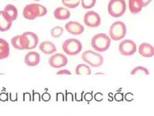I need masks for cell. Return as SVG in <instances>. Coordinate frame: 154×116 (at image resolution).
I'll list each match as a JSON object with an SVG mask.
<instances>
[{"label":"cell","instance_id":"6da1fadb","mask_svg":"<svg viewBox=\"0 0 154 116\" xmlns=\"http://www.w3.org/2000/svg\"><path fill=\"white\" fill-rule=\"evenodd\" d=\"M46 8L40 4H30L25 6L23 10L24 18L30 20H35L36 17H43L47 14Z\"/></svg>","mask_w":154,"mask_h":116},{"label":"cell","instance_id":"7a4b0ae2","mask_svg":"<svg viewBox=\"0 0 154 116\" xmlns=\"http://www.w3.org/2000/svg\"><path fill=\"white\" fill-rule=\"evenodd\" d=\"M110 38L104 33H99L94 36L91 40L92 47L99 52H104L110 47Z\"/></svg>","mask_w":154,"mask_h":116},{"label":"cell","instance_id":"3957f363","mask_svg":"<svg viewBox=\"0 0 154 116\" xmlns=\"http://www.w3.org/2000/svg\"><path fill=\"white\" fill-rule=\"evenodd\" d=\"M83 49L82 43L77 39H68L62 44V49L66 54L71 56L78 55Z\"/></svg>","mask_w":154,"mask_h":116},{"label":"cell","instance_id":"277c9868","mask_svg":"<svg viewBox=\"0 0 154 116\" xmlns=\"http://www.w3.org/2000/svg\"><path fill=\"white\" fill-rule=\"evenodd\" d=\"M126 10L125 0H110L108 4L109 14L115 18L122 16Z\"/></svg>","mask_w":154,"mask_h":116},{"label":"cell","instance_id":"5b68a950","mask_svg":"<svg viewBox=\"0 0 154 116\" xmlns=\"http://www.w3.org/2000/svg\"><path fill=\"white\" fill-rule=\"evenodd\" d=\"M82 60L94 68H98L104 63V58L102 55L93 50H86L82 55Z\"/></svg>","mask_w":154,"mask_h":116},{"label":"cell","instance_id":"8992f818","mask_svg":"<svg viewBox=\"0 0 154 116\" xmlns=\"http://www.w3.org/2000/svg\"><path fill=\"white\" fill-rule=\"evenodd\" d=\"M126 31L125 24L122 22L117 21L111 25L109 30V35L112 40L119 41L125 36Z\"/></svg>","mask_w":154,"mask_h":116},{"label":"cell","instance_id":"52a82bcc","mask_svg":"<svg viewBox=\"0 0 154 116\" xmlns=\"http://www.w3.org/2000/svg\"><path fill=\"white\" fill-rule=\"evenodd\" d=\"M120 54L125 56H130L135 54L136 52V43L130 40H125L120 43L119 46Z\"/></svg>","mask_w":154,"mask_h":116},{"label":"cell","instance_id":"ba28073f","mask_svg":"<svg viewBox=\"0 0 154 116\" xmlns=\"http://www.w3.org/2000/svg\"><path fill=\"white\" fill-rule=\"evenodd\" d=\"M83 21L85 24L88 27L96 28L100 25L101 19L97 12L91 10L86 13L84 16Z\"/></svg>","mask_w":154,"mask_h":116},{"label":"cell","instance_id":"9c48e42d","mask_svg":"<svg viewBox=\"0 0 154 116\" xmlns=\"http://www.w3.org/2000/svg\"><path fill=\"white\" fill-rule=\"evenodd\" d=\"M48 62L51 67L54 68H60L67 65L68 59L65 55L58 53L51 56Z\"/></svg>","mask_w":154,"mask_h":116},{"label":"cell","instance_id":"30bf717a","mask_svg":"<svg viewBox=\"0 0 154 116\" xmlns=\"http://www.w3.org/2000/svg\"><path fill=\"white\" fill-rule=\"evenodd\" d=\"M11 44L15 49L18 50H28L29 41L27 37L23 34L17 35L12 38Z\"/></svg>","mask_w":154,"mask_h":116},{"label":"cell","instance_id":"8fae6325","mask_svg":"<svg viewBox=\"0 0 154 116\" xmlns=\"http://www.w3.org/2000/svg\"><path fill=\"white\" fill-rule=\"evenodd\" d=\"M66 30L73 35H80L84 32L83 26L80 23L74 21H70L65 25Z\"/></svg>","mask_w":154,"mask_h":116},{"label":"cell","instance_id":"7c38bea8","mask_svg":"<svg viewBox=\"0 0 154 116\" xmlns=\"http://www.w3.org/2000/svg\"><path fill=\"white\" fill-rule=\"evenodd\" d=\"M12 21L5 10L0 11V31H8L12 26Z\"/></svg>","mask_w":154,"mask_h":116},{"label":"cell","instance_id":"4fadbf2b","mask_svg":"<svg viewBox=\"0 0 154 116\" xmlns=\"http://www.w3.org/2000/svg\"><path fill=\"white\" fill-rule=\"evenodd\" d=\"M25 63L29 67H35L39 64L40 61V55L36 52L32 51L25 57Z\"/></svg>","mask_w":154,"mask_h":116},{"label":"cell","instance_id":"5bb4252c","mask_svg":"<svg viewBox=\"0 0 154 116\" xmlns=\"http://www.w3.org/2000/svg\"><path fill=\"white\" fill-rule=\"evenodd\" d=\"M139 53L144 57H152L154 55L153 47L149 43H142L139 47Z\"/></svg>","mask_w":154,"mask_h":116},{"label":"cell","instance_id":"9a60e30c","mask_svg":"<svg viewBox=\"0 0 154 116\" xmlns=\"http://www.w3.org/2000/svg\"><path fill=\"white\" fill-rule=\"evenodd\" d=\"M54 17L59 20H65L70 18V12L66 8L63 7H57L54 12Z\"/></svg>","mask_w":154,"mask_h":116},{"label":"cell","instance_id":"2e32d148","mask_svg":"<svg viewBox=\"0 0 154 116\" xmlns=\"http://www.w3.org/2000/svg\"><path fill=\"white\" fill-rule=\"evenodd\" d=\"M40 50L45 54L49 55L56 52L57 49L53 43L51 41H44L40 45Z\"/></svg>","mask_w":154,"mask_h":116},{"label":"cell","instance_id":"e0dca14e","mask_svg":"<svg viewBox=\"0 0 154 116\" xmlns=\"http://www.w3.org/2000/svg\"><path fill=\"white\" fill-rule=\"evenodd\" d=\"M128 6L130 12L133 14H138L143 7V4L141 0H129Z\"/></svg>","mask_w":154,"mask_h":116},{"label":"cell","instance_id":"ac0fdd59","mask_svg":"<svg viewBox=\"0 0 154 116\" xmlns=\"http://www.w3.org/2000/svg\"><path fill=\"white\" fill-rule=\"evenodd\" d=\"M23 34L28 39V41H29L28 50L33 49L35 48L37 46L38 42H39V38H38V36L35 33L33 32H29V31L25 32Z\"/></svg>","mask_w":154,"mask_h":116},{"label":"cell","instance_id":"d6986e66","mask_svg":"<svg viewBox=\"0 0 154 116\" xmlns=\"http://www.w3.org/2000/svg\"><path fill=\"white\" fill-rule=\"evenodd\" d=\"M10 54L8 43L3 39L0 38V60L6 58Z\"/></svg>","mask_w":154,"mask_h":116},{"label":"cell","instance_id":"ffe728a7","mask_svg":"<svg viewBox=\"0 0 154 116\" xmlns=\"http://www.w3.org/2000/svg\"><path fill=\"white\" fill-rule=\"evenodd\" d=\"M4 10L6 12V14L11 18L12 21L16 20L17 18L18 11L16 7H15L14 5L8 4L5 6Z\"/></svg>","mask_w":154,"mask_h":116},{"label":"cell","instance_id":"44dd1931","mask_svg":"<svg viewBox=\"0 0 154 116\" xmlns=\"http://www.w3.org/2000/svg\"><path fill=\"white\" fill-rule=\"evenodd\" d=\"M75 73L76 75H90L91 74V70L86 64H79L76 67Z\"/></svg>","mask_w":154,"mask_h":116},{"label":"cell","instance_id":"7402d4cb","mask_svg":"<svg viewBox=\"0 0 154 116\" xmlns=\"http://www.w3.org/2000/svg\"><path fill=\"white\" fill-rule=\"evenodd\" d=\"M62 2L65 6L70 9H74L79 6L80 0H62Z\"/></svg>","mask_w":154,"mask_h":116},{"label":"cell","instance_id":"603a6c76","mask_svg":"<svg viewBox=\"0 0 154 116\" xmlns=\"http://www.w3.org/2000/svg\"><path fill=\"white\" fill-rule=\"evenodd\" d=\"M131 75H136V74H143V75H149V70L142 66H139L134 68L131 72Z\"/></svg>","mask_w":154,"mask_h":116},{"label":"cell","instance_id":"cb8c5ba5","mask_svg":"<svg viewBox=\"0 0 154 116\" xmlns=\"http://www.w3.org/2000/svg\"><path fill=\"white\" fill-rule=\"evenodd\" d=\"M63 32V28L59 27V26H56V27H54L51 31V34L53 37L57 38L61 36Z\"/></svg>","mask_w":154,"mask_h":116},{"label":"cell","instance_id":"d4e9b609","mask_svg":"<svg viewBox=\"0 0 154 116\" xmlns=\"http://www.w3.org/2000/svg\"><path fill=\"white\" fill-rule=\"evenodd\" d=\"M96 3V0H82V5L84 9H89L93 8Z\"/></svg>","mask_w":154,"mask_h":116},{"label":"cell","instance_id":"484cf974","mask_svg":"<svg viewBox=\"0 0 154 116\" xmlns=\"http://www.w3.org/2000/svg\"><path fill=\"white\" fill-rule=\"evenodd\" d=\"M71 74H72L71 72L67 70H60L56 73V75H71Z\"/></svg>","mask_w":154,"mask_h":116},{"label":"cell","instance_id":"4316f807","mask_svg":"<svg viewBox=\"0 0 154 116\" xmlns=\"http://www.w3.org/2000/svg\"><path fill=\"white\" fill-rule=\"evenodd\" d=\"M115 100L117 101H123V94L122 93H117L115 95Z\"/></svg>","mask_w":154,"mask_h":116},{"label":"cell","instance_id":"83f0119b","mask_svg":"<svg viewBox=\"0 0 154 116\" xmlns=\"http://www.w3.org/2000/svg\"><path fill=\"white\" fill-rule=\"evenodd\" d=\"M84 98L86 101L89 102L91 101L92 100H93V95L91 93H86L85 95V97H84Z\"/></svg>","mask_w":154,"mask_h":116},{"label":"cell","instance_id":"f1b7e54d","mask_svg":"<svg viewBox=\"0 0 154 116\" xmlns=\"http://www.w3.org/2000/svg\"><path fill=\"white\" fill-rule=\"evenodd\" d=\"M125 98L128 101H131L133 100V95L131 93H127L125 96Z\"/></svg>","mask_w":154,"mask_h":116},{"label":"cell","instance_id":"f546056e","mask_svg":"<svg viewBox=\"0 0 154 116\" xmlns=\"http://www.w3.org/2000/svg\"><path fill=\"white\" fill-rule=\"evenodd\" d=\"M94 99L97 101H100L103 100V95L101 93H97L94 96Z\"/></svg>","mask_w":154,"mask_h":116},{"label":"cell","instance_id":"4dcf8cb0","mask_svg":"<svg viewBox=\"0 0 154 116\" xmlns=\"http://www.w3.org/2000/svg\"><path fill=\"white\" fill-rule=\"evenodd\" d=\"M42 99L43 100H44L45 101H48L50 100L51 99V95L48 94V93H45L43 95H42Z\"/></svg>","mask_w":154,"mask_h":116},{"label":"cell","instance_id":"1f68e13d","mask_svg":"<svg viewBox=\"0 0 154 116\" xmlns=\"http://www.w3.org/2000/svg\"><path fill=\"white\" fill-rule=\"evenodd\" d=\"M152 1V0H141V1H142L143 4V7L147 6Z\"/></svg>","mask_w":154,"mask_h":116},{"label":"cell","instance_id":"d6a6232c","mask_svg":"<svg viewBox=\"0 0 154 116\" xmlns=\"http://www.w3.org/2000/svg\"><path fill=\"white\" fill-rule=\"evenodd\" d=\"M7 95L3 93L1 95H0V100H2V101H5L7 100Z\"/></svg>","mask_w":154,"mask_h":116},{"label":"cell","instance_id":"836d02e7","mask_svg":"<svg viewBox=\"0 0 154 116\" xmlns=\"http://www.w3.org/2000/svg\"><path fill=\"white\" fill-rule=\"evenodd\" d=\"M35 1H40V0H35Z\"/></svg>","mask_w":154,"mask_h":116}]
</instances>
